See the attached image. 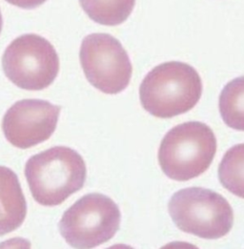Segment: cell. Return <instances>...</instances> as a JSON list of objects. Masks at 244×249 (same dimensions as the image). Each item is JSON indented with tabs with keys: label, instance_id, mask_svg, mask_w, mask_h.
<instances>
[{
	"label": "cell",
	"instance_id": "cell-1",
	"mask_svg": "<svg viewBox=\"0 0 244 249\" xmlns=\"http://www.w3.org/2000/svg\"><path fill=\"white\" fill-rule=\"evenodd\" d=\"M83 158L66 146H54L30 158L25 177L33 198L44 206L61 204L79 191L86 180Z\"/></svg>",
	"mask_w": 244,
	"mask_h": 249
},
{
	"label": "cell",
	"instance_id": "cell-2",
	"mask_svg": "<svg viewBox=\"0 0 244 249\" xmlns=\"http://www.w3.org/2000/svg\"><path fill=\"white\" fill-rule=\"evenodd\" d=\"M202 81L191 65L169 61L144 77L139 97L143 108L160 119H171L192 110L200 100Z\"/></svg>",
	"mask_w": 244,
	"mask_h": 249
},
{
	"label": "cell",
	"instance_id": "cell-3",
	"mask_svg": "<svg viewBox=\"0 0 244 249\" xmlns=\"http://www.w3.org/2000/svg\"><path fill=\"white\" fill-rule=\"evenodd\" d=\"M217 139L205 124L190 122L177 125L163 138L158 162L168 178L186 181L204 173L215 158Z\"/></svg>",
	"mask_w": 244,
	"mask_h": 249
},
{
	"label": "cell",
	"instance_id": "cell-4",
	"mask_svg": "<svg viewBox=\"0 0 244 249\" xmlns=\"http://www.w3.org/2000/svg\"><path fill=\"white\" fill-rule=\"evenodd\" d=\"M168 210L180 230L206 240L224 237L234 223L233 209L227 199L200 187L175 192L169 200Z\"/></svg>",
	"mask_w": 244,
	"mask_h": 249
},
{
	"label": "cell",
	"instance_id": "cell-5",
	"mask_svg": "<svg viewBox=\"0 0 244 249\" xmlns=\"http://www.w3.org/2000/svg\"><path fill=\"white\" fill-rule=\"evenodd\" d=\"M121 221L120 208L113 199L92 193L80 198L65 211L59 222V231L74 249H94L116 235Z\"/></svg>",
	"mask_w": 244,
	"mask_h": 249
},
{
	"label": "cell",
	"instance_id": "cell-6",
	"mask_svg": "<svg viewBox=\"0 0 244 249\" xmlns=\"http://www.w3.org/2000/svg\"><path fill=\"white\" fill-rule=\"evenodd\" d=\"M2 67L17 87L38 91L54 81L59 72V57L44 37L27 34L16 38L4 52Z\"/></svg>",
	"mask_w": 244,
	"mask_h": 249
},
{
	"label": "cell",
	"instance_id": "cell-7",
	"mask_svg": "<svg viewBox=\"0 0 244 249\" xmlns=\"http://www.w3.org/2000/svg\"><path fill=\"white\" fill-rule=\"evenodd\" d=\"M79 58L86 78L99 91L116 95L129 85L133 73L130 57L111 35L92 34L84 37Z\"/></svg>",
	"mask_w": 244,
	"mask_h": 249
},
{
	"label": "cell",
	"instance_id": "cell-8",
	"mask_svg": "<svg viewBox=\"0 0 244 249\" xmlns=\"http://www.w3.org/2000/svg\"><path fill=\"white\" fill-rule=\"evenodd\" d=\"M60 106L43 100H22L6 112L2 130L7 141L20 149H28L47 140L56 129Z\"/></svg>",
	"mask_w": 244,
	"mask_h": 249
},
{
	"label": "cell",
	"instance_id": "cell-9",
	"mask_svg": "<svg viewBox=\"0 0 244 249\" xmlns=\"http://www.w3.org/2000/svg\"><path fill=\"white\" fill-rule=\"evenodd\" d=\"M26 215L27 202L17 175L0 166V236L17 229Z\"/></svg>",
	"mask_w": 244,
	"mask_h": 249
},
{
	"label": "cell",
	"instance_id": "cell-10",
	"mask_svg": "<svg viewBox=\"0 0 244 249\" xmlns=\"http://www.w3.org/2000/svg\"><path fill=\"white\" fill-rule=\"evenodd\" d=\"M79 3L95 22L101 25L117 26L130 17L136 0H79Z\"/></svg>",
	"mask_w": 244,
	"mask_h": 249
},
{
	"label": "cell",
	"instance_id": "cell-11",
	"mask_svg": "<svg viewBox=\"0 0 244 249\" xmlns=\"http://www.w3.org/2000/svg\"><path fill=\"white\" fill-rule=\"evenodd\" d=\"M220 116L230 128L244 131V76L230 81L220 97Z\"/></svg>",
	"mask_w": 244,
	"mask_h": 249
},
{
	"label": "cell",
	"instance_id": "cell-12",
	"mask_svg": "<svg viewBox=\"0 0 244 249\" xmlns=\"http://www.w3.org/2000/svg\"><path fill=\"white\" fill-rule=\"evenodd\" d=\"M219 178L229 192L244 199V143L226 152L219 167Z\"/></svg>",
	"mask_w": 244,
	"mask_h": 249
},
{
	"label": "cell",
	"instance_id": "cell-13",
	"mask_svg": "<svg viewBox=\"0 0 244 249\" xmlns=\"http://www.w3.org/2000/svg\"><path fill=\"white\" fill-rule=\"evenodd\" d=\"M10 4L22 8V9H35L46 2V0H6Z\"/></svg>",
	"mask_w": 244,
	"mask_h": 249
},
{
	"label": "cell",
	"instance_id": "cell-14",
	"mask_svg": "<svg viewBox=\"0 0 244 249\" xmlns=\"http://www.w3.org/2000/svg\"><path fill=\"white\" fill-rule=\"evenodd\" d=\"M2 26H3V20H2V15H1V12H0V33H1V30H2Z\"/></svg>",
	"mask_w": 244,
	"mask_h": 249
}]
</instances>
